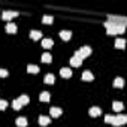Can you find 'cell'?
<instances>
[{"label": "cell", "instance_id": "d6986e66", "mask_svg": "<svg viewBox=\"0 0 127 127\" xmlns=\"http://www.w3.org/2000/svg\"><path fill=\"white\" fill-rule=\"evenodd\" d=\"M39 99H40L42 102H48V100H49V93H48V91H43V93H40Z\"/></svg>", "mask_w": 127, "mask_h": 127}, {"label": "cell", "instance_id": "8fae6325", "mask_svg": "<svg viewBox=\"0 0 127 127\" xmlns=\"http://www.w3.org/2000/svg\"><path fill=\"white\" fill-rule=\"evenodd\" d=\"M100 112H102V111H100V108H97V106H93V108L88 111V114H90L91 117H99Z\"/></svg>", "mask_w": 127, "mask_h": 127}, {"label": "cell", "instance_id": "83f0119b", "mask_svg": "<svg viewBox=\"0 0 127 127\" xmlns=\"http://www.w3.org/2000/svg\"><path fill=\"white\" fill-rule=\"evenodd\" d=\"M105 121L109 123V124H112V123H114V117H112V115H105Z\"/></svg>", "mask_w": 127, "mask_h": 127}, {"label": "cell", "instance_id": "9c48e42d", "mask_svg": "<svg viewBox=\"0 0 127 127\" xmlns=\"http://www.w3.org/2000/svg\"><path fill=\"white\" fill-rule=\"evenodd\" d=\"M40 36H42V33H40L39 30H32V32H30V37H32L33 40H39Z\"/></svg>", "mask_w": 127, "mask_h": 127}, {"label": "cell", "instance_id": "277c9868", "mask_svg": "<svg viewBox=\"0 0 127 127\" xmlns=\"http://www.w3.org/2000/svg\"><path fill=\"white\" fill-rule=\"evenodd\" d=\"M17 15H18V12H14V11H6V12H3V14H2V18H3L5 21H9L11 18L17 17Z\"/></svg>", "mask_w": 127, "mask_h": 127}, {"label": "cell", "instance_id": "ffe728a7", "mask_svg": "<svg viewBox=\"0 0 127 127\" xmlns=\"http://www.w3.org/2000/svg\"><path fill=\"white\" fill-rule=\"evenodd\" d=\"M42 46L43 48H51L52 46V40L51 39H43L42 40Z\"/></svg>", "mask_w": 127, "mask_h": 127}, {"label": "cell", "instance_id": "2e32d148", "mask_svg": "<svg viewBox=\"0 0 127 127\" xmlns=\"http://www.w3.org/2000/svg\"><path fill=\"white\" fill-rule=\"evenodd\" d=\"M27 70H29L30 73H37V72H39V66H36V64H29V66H27Z\"/></svg>", "mask_w": 127, "mask_h": 127}, {"label": "cell", "instance_id": "8992f818", "mask_svg": "<svg viewBox=\"0 0 127 127\" xmlns=\"http://www.w3.org/2000/svg\"><path fill=\"white\" fill-rule=\"evenodd\" d=\"M70 64H72V66H75V67H79V66H81V64H82V60H81V58H78V57H75V55H73V57H72V58H70Z\"/></svg>", "mask_w": 127, "mask_h": 127}, {"label": "cell", "instance_id": "44dd1931", "mask_svg": "<svg viewBox=\"0 0 127 127\" xmlns=\"http://www.w3.org/2000/svg\"><path fill=\"white\" fill-rule=\"evenodd\" d=\"M18 102H20L21 105H27V103H29V96H26V94H23V96H20V99H18Z\"/></svg>", "mask_w": 127, "mask_h": 127}, {"label": "cell", "instance_id": "7402d4cb", "mask_svg": "<svg viewBox=\"0 0 127 127\" xmlns=\"http://www.w3.org/2000/svg\"><path fill=\"white\" fill-rule=\"evenodd\" d=\"M112 109L114 111H121L123 109V103L121 102H114L112 103Z\"/></svg>", "mask_w": 127, "mask_h": 127}, {"label": "cell", "instance_id": "e0dca14e", "mask_svg": "<svg viewBox=\"0 0 127 127\" xmlns=\"http://www.w3.org/2000/svg\"><path fill=\"white\" fill-rule=\"evenodd\" d=\"M124 45H126V40H124V39H117V40H115V48L123 49V48H124Z\"/></svg>", "mask_w": 127, "mask_h": 127}, {"label": "cell", "instance_id": "f1b7e54d", "mask_svg": "<svg viewBox=\"0 0 127 127\" xmlns=\"http://www.w3.org/2000/svg\"><path fill=\"white\" fill-rule=\"evenodd\" d=\"M0 76H2V78L8 76V70H5V69H0Z\"/></svg>", "mask_w": 127, "mask_h": 127}, {"label": "cell", "instance_id": "4fadbf2b", "mask_svg": "<svg viewBox=\"0 0 127 127\" xmlns=\"http://www.w3.org/2000/svg\"><path fill=\"white\" fill-rule=\"evenodd\" d=\"M49 117H45V115H40L39 117V124L40 126H46V124H49Z\"/></svg>", "mask_w": 127, "mask_h": 127}, {"label": "cell", "instance_id": "ac0fdd59", "mask_svg": "<svg viewBox=\"0 0 127 127\" xmlns=\"http://www.w3.org/2000/svg\"><path fill=\"white\" fill-rule=\"evenodd\" d=\"M51 58H52V57H51L49 52H43V54H42V61H43V63H51Z\"/></svg>", "mask_w": 127, "mask_h": 127}, {"label": "cell", "instance_id": "603a6c76", "mask_svg": "<svg viewBox=\"0 0 127 127\" xmlns=\"http://www.w3.org/2000/svg\"><path fill=\"white\" fill-rule=\"evenodd\" d=\"M54 81H55V79H54V75L48 73V75L45 76V82H46V84H54Z\"/></svg>", "mask_w": 127, "mask_h": 127}, {"label": "cell", "instance_id": "4316f807", "mask_svg": "<svg viewBox=\"0 0 127 127\" xmlns=\"http://www.w3.org/2000/svg\"><path fill=\"white\" fill-rule=\"evenodd\" d=\"M117 33H124V24H117Z\"/></svg>", "mask_w": 127, "mask_h": 127}, {"label": "cell", "instance_id": "9a60e30c", "mask_svg": "<svg viewBox=\"0 0 127 127\" xmlns=\"http://www.w3.org/2000/svg\"><path fill=\"white\" fill-rule=\"evenodd\" d=\"M123 85H124V79H123V78H115V79H114V87L121 88Z\"/></svg>", "mask_w": 127, "mask_h": 127}, {"label": "cell", "instance_id": "3957f363", "mask_svg": "<svg viewBox=\"0 0 127 127\" xmlns=\"http://www.w3.org/2000/svg\"><path fill=\"white\" fill-rule=\"evenodd\" d=\"M105 27H106L108 34H115V33H117V24H115V23H106Z\"/></svg>", "mask_w": 127, "mask_h": 127}, {"label": "cell", "instance_id": "cb8c5ba5", "mask_svg": "<svg viewBox=\"0 0 127 127\" xmlns=\"http://www.w3.org/2000/svg\"><path fill=\"white\" fill-rule=\"evenodd\" d=\"M42 23H43V24H51V23H52V17H51V15H45V17L42 18Z\"/></svg>", "mask_w": 127, "mask_h": 127}, {"label": "cell", "instance_id": "7c38bea8", "mask_svg": "<svg viewBox=\"0 0 127 127\" xmlns=\"http://www.w3.org/2000/svg\"><path fill=\"white\" fill-rule=\"evenodd\" d=\"M49 112H51L52 117H60V115H61V109H60V108H55V106H52V108L49 109Z\"/></svg>", "mask_w": 127, "mask_h": 127}, {"label": "cell", "instance_id": "ba28073f", "mask_svg": "<svg viewBox=\"0 0 127 127\" xmlns=\"http://www.w3.org/2000/svg\"><path fill=\"white\" fill-rule=\"evenodd\" d=\"M15 124H17L18 127H26V126H27V120H26L24 117H18V118L15 120Z\"/></svg>", "mask_w": 127, "mask_h": 127}, {"label": "cell", "instance_id": "d4e9b609", "mask_svg": "<svg viewBox=\"0 0 127 127\" xmlns=\"http://www.w3.org/2000/svg\"><path fill=\"white\" fill-rule=\"evenodd\" d=\"M12 106H14V109H21V108H23V105H21V103L18 102V99L12 102Z\"/></svg>", "mask_w": 127, "mask_h": 127}, {"label": "cell", "instance_id": "484cf974", "mask_svg": "<svg viewBox=\"0 0 127 127\" xmlns=\"http://www.w3.org/2000/svg\"><path fill=\"white\" fill-rule=\"evenodd\" d=\"M6 106H8V102L6 100H0V111L6 109Z\"/></svg>", "mask_w": 127, "mask_h": 127}, {"label": "cell", "instance_id": "6da1fadb", "mask_svg": "<svg viewBox=\"0 0 127 127\" xmlns=\"http://www.w3.org/2000/svg\"><path fill=\"white\" fill-rule=\"evenodd\" d=\"M90 54H91V48H90V46H82L79 51H76V52H75V57H78V58H81V60H82V58L88 57Z\"/></svg>", "mask_w": 127, "mask_h": 127}, {"label": "cell", "instance_id": "5b68a950", "mask_svg": "<svg viewBox=\"0 0 127 127\" xmlns=\"http://www.w3.org/2000/svg\"><path fill=\"white\" fill-rule=\"evenodd\" d=\"M60 36H61L63 40H69L72 37V32H69V30H61L60 32Z\"/></svg>", "mask_w": 127, "mask_h": 127}, {"label": "cell", "instance_id": "30bf717a", "mask_svg": "<svg viewBox=\"0 0 127 127\" xmlns=\"http://www.w3.org/2000/svg\"><path fill=\"white\" fill-rule=\"evenodd\" d=\"M82 79H84V81H93V79H94V75H93L90 70H85V72L82 73Z\"/></svg>", "mask_w": 127, "mask_h": 127}, {"label": "cell", "instance_id": "5bb4252c", "mask_svg": "<svg viewBox=\"0 0 127 127\" xmlns=\"http://www.w3.org/2000/svg\"><path fill=\"white\" fill-rule=\"evenodd\" d=\"M6 32H8V33H15V32H17V26L12 24V23H8V24H6Z\"/></svg>", "mask_w": 127, "mask_h": 127}, {"label": "cell", "instance_id": "7a4b0ae2", "mask_svg": "<svg viewBox=\"0 0 127 127\" xmlns=\"http://www.w3.org/2000/svg\"><path fill=\"white\" fill-rule=\"evenodd\" d=\"M127 123V117L126 115H118V117H114V126H123Z\"/></svg>", "mask_w": 127, "mask_h": 127}, {"label": "cell", "instance_id": "52a82bcc", "mask_svg": "<svg viewBox=\"0 0 127 127\" xmlns=\"http://www.w3.org/2000/svg\"><path fill=\"white\" fill-rule=\"evenodd\" d=\"M60 75H61L63 78H70V76H72V70L67 69V67H63V69L60 70Z\"/></svg>", "mask_w": 127, "mask_h": 127}]
</instances>
